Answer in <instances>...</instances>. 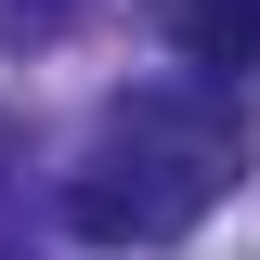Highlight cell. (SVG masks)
Listing matches in <instances>:
<instances>
[{
    "mask_svg": "<svg viewBox=\"0 0 260 260\" xmlns=\"http://www.w3.org/2000/svg\"><path fill=\"white\" fill-rule=\"evenodd\" d=\"M234 182H247V104L195 91V78H156V91H130L91 130V156L65 169V234L78 247H169Z\"/></svg>",
    "mask_w": 260,
    "mask_h": 260,
    "instance_id": "1",
    "label": "cell"
},
{
    "mask_svg": "<svg viewBox=\"0 0 260 260\" xmlns=\"http://www.w3.org/2000/svg\"><path fill=\"white\" fill-rule=\"evenodd\" d=\"M156 26L182 39L208 78H247L260 65V0H156Z\"/></svg>",
    "mask_w": 260,
    "mask_h": 260,
    "instance_id": "2",
    "label": "cell"
},
{
    "mask_svg": "<svg viewBox=\"0 0 260 260\" xmlns=\"http://www.w3.org/2000/svg\"><path fill=\"white\" fill-rule=\"evenodd\" d=\"M91 13V0H0V52H39V39H65Z\"/></svg>",
    "mask_w": 260,
    "mask_h": 260,
    "instance_id": "3",
    "label": "cell"
}]
</instances>
